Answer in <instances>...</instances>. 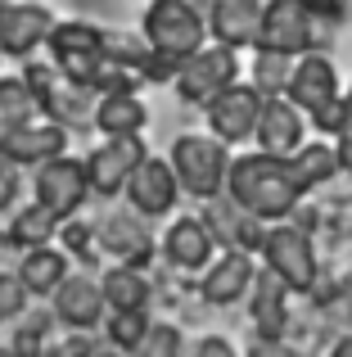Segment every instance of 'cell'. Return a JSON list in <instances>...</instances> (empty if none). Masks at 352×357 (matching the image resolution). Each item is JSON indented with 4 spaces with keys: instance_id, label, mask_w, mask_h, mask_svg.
<instances>
[{
    "instance_id": "obj_1",
    "label": "cell",
    "mask_w": 352,
    "mask_h": 357,
    "mask_svg": "<svg viewBox=\"0 0 352 357\" xmlns=\"http://www.w3.org/2000/svg\"><path fill=\"white\" fill-rule=\"evenodd\" d=\"M226 199H235L244 213H253L257 222H289L294 208H298L303 190L294 185L289 172V158L280 154H239L230 158V172H226Z\"/></svg>"
},
{
    "instance_id": "obj_2",
    "label": "cell",
    "mask_w": 352,
    "mask_h": 357,
    "mask_svg": "<svg viewBox=\"0 0 352 357\" xmlns=\"http://www.w3.org/2000/svg\"><path fill=\"white\" fill-rule=\"evenodd\" d=\"M141 36L163 59L181 63L208 45V18L194 0H150V9L141 18Z\"/></svg>"
},
{
    "instance_id": "obj_3",
    "label": "cell",
    "mask_w": 352,
    "mask_h": 357,
    "mask_svg": "<svg viewBox=\"0 0 352 357\" xmlns=\"http://www.w3.org/2000/svg\"><path fill=\"white\" fill-rule=\"evenodd\" d=\"M50 63L63 73L68 82H81V86L99 91V77H104V27L86 23V18H68V23L50 27Z\"/></svg>"
},
{
    "instance_id": "obj_4",
    "label": "cell",
    "mask_w": 352,
    "mask_h": 357,
    "mask_svg": "<svg viewBox=\"0 0 352 357\" xmlns=\"http://www.w3.org/2000/svg\"><path fill=\"white\" fill-rule=\"evenodd\" d=\"M176 185L194 199H217L226 190V172H230V154L217 136H176L172 154H168Z\"/></svg>"
},
{
    "instance_id": "obj_5",
    "label": "cell",
    "mask_w": 352,
    "mask_h": 357,
    "mask_svg": "<svg viewBox=\"0 0 352 357\" xmlns=\"http://www.w3.org/2000/svg\"><path fill=\"white\" fill-rule=\"evenodd\" d=\"M262 262L266 271L289 285V294H312L321 280V258H317V244L303 227L294 222H271L266 227V240H262Z\"/></svg>"
},
{
    "instance_id": "obj_6",
    "label": "cell",
    "mask_w": 352,
    "mask_h": 357,
    "mask_svg": "<svg viewBox=\"0 0 352 357\" xmlns=\"http://www.w3.org/2000/svg\"><path fill=\"white\" fill-rule=\"evenodd\" d=\"M23 82L32 86V100H36V109H41L50 122H68V127H77V122H86V118H95V100H99V91H90V86H81V82H68L54 63H27L23 68Z\"/></svg>"
},
{
    "instance_id": "obj_7",
    "label": "cell",
    "mask_w": 352,
    "mask_h": 357,
    "mask_svg": "<svg viewBox=\"0 0 352 357\" xmlns=\"http://www.w3.org/2000/svg\"><path fill=\"white\" fill-rule=\"evenodd\" d=\"M172 82H176V100L208 109L221 91L239 82V59H235L230 45H203V50H194L190 59L176 63Z\"/></svg>"
},
{
    "instance_id": "obj_8",
    "label": "cell",
    "mask_w": 352,
    "mask_h": 357,
    "mask_svg": "<svg viewBox=\"0 0 352 357\" xmlns=\"http://www.w3.org/2000/svg\"><path fill=\"white\" fill-rule=\"evenodd\" d=\"M32 195H36V204H45L59 222L77 218V208L86 204V195H90L86 158L59 154V158H50V163H41L36 176H32Z\"/></svg>"
},
{
    "instance_id": "obj_9",
    "label": "cell",
    "mask_w": 352,
    "mask_h": 357,
    "mask_svg": "<svg viewBox=\"0 0 352 357\" xmlns=\"http://www.w3.org/2000/svg\"><path fill=\"white\" fill-rule=\"evenodd\" d=\"M257 45L298 59V54L317 50V18L303 9V0H266L262 27H257Z\"/></svg>"
},
{
    "instance_id": "obj_10",
    "label": "cell",
    "mask_w": 352,
    "mask_h": 357,
    "mask_svg": "<svg viewBox=\"0 0 352 357\" xmlns=\"http://www.w3.org/2000/svg\"><path fill=\"white\" fill-rule=\"evenodd\" d=\"M145 140L141 136H104V145L90 149L86 158V172H90V195L99 199H113V195L127 190L131 172L145 163Z\"/></svg>"
},
{
    "instance_id": "obj_11",
    "label": "cell",
    "mask_w": 352,
    "mask_h": 357,
    "mask_svg": "<svg viewBox=\"0 0 352 357\" xmlns=\"http://www.w3.org/2000/svg\"><path fill=\"white\" fill-rule=\"evenodd\" d=\"M59 18L41 0H0V50L9 59H27L50 41V27Z\"/></svg>"
},
{
    "instance_id": "obj_12",
    "label": "cell",
    "mask_w": 352,
    "mask_h": 357,
    "mask_svg": "<svg viewBox=\"0 0 352 357\" xmlns=\"http://www.w3.org/2000/svg\"><path fill=\"white\" fill-rule=\"evenodd\" d=\"M266 96L257 86H226L217 100L208 105V131L221 140V145H239V140H253L257 136V118H262Z\"/></svg>"
},
{
    "instance_id": "obj_13",
    "label": "cell",
    "mask_w": 352,
    "mask_h": 357,
    "mask_svg": "<svg viewBox=\"0 0 352 357\" xmlns=\"http://www.w3.org/2000/svg\"><path fill=\"white\" fill-rule=\"evenodd\" d=\"M0 154L18 167H41L50 158L68 154V131L59 122H23L0 131Z\"/></svg>"
},
{
    "instance_id": "obj_14",
    "label": "cell",
    "mask_w": 352,
    "mask_h": 357,
    "mask_svg": "<svg viewBox=\"0 0 352 357\" xmlns=\"http://www.w3.org/2000/svg\"><path fill=\"white\" fill-rule=\"evenodd\" d=\"M122 195L141 218H163V213L176 208L181 185H176V172H172L168 158H145V163L131 172V181H127Z\"/></svg>"
},
{
    "instance_id": "obj_15",
    "label": "cell",
    "mask_w": 352,
    "mask_h": 357,
    "mask_svg": "<svg viewBox=\"0 0 352 357\" xmlns=\"http://www.w3.org/2000/svg\"><path fill=\"white\" fill-rule=\"evenodd\" d=\"M54 321L59 326H68V331H95V326H104V289H99V280H90V276H72L68 271V280H63L59 289H54Z\"/></svg>"
},
{
    "instance_id": "obj_16",
    "label": "cell",
    "mask_w": 352,
    "mask_h": 357,
    "mask_svg": "<svg viewBox=\"0 0 352 357\" xmlns=\"http://www.w3.org/2000/svg\"><path fill=\"white\" fill-rule=\"evenodd\" d=\"M208 32L217 45L230 50H257V27H262V0H208Z\"/></svg>"
},
{
    "instance_id": "obj_17",
    "label": "cell",
    "mask_w": 352,
    "mask_h": 357,
    "mask_svg": "<svg viewBox=\"0 0 352 357\" xmlns=\"http://www.w3.org/2000/svg\"><path fill=\"white\" fill-rule=\"evenodd\" d=\"M339 96V73L335 63L326 59V54L307 50L294 59V73H289V86H285V100L289 105H298L303 114H312V109H321L326 100Z\"/></svg>"
},
{
    "instance_id": "obj_18",
    "label": "cell",
    "mask_w": 352,
    "mask_h": 357,
    "mask_svg": "<svg viewBox=\"0 0 352 357\" xmlns=\"http://www.w3.org/2000/svg\"><path fill=\"white\" fill-rule=\"evenodd\" d=\"M253 276H257V262H253V253H244V249H226L221 258H212V267H208V276H203V298H208L212 307H230V303H239V298L253 289Z\"/></svg>"
},
{
    "instance_id": "obj_19",
    "label": "cell",
    "mask_w": 352,
    "mask_h": 357,
    "mask_svg": "<svg viewBox=\"0 0 352 357\" xmlns=\"http://www.w3.org/2000/svg\"><path fill=\"white\" fill-rule=\"evenodd\" d=\"M248 312H253L257 340H285V331H289V285L262 267L253 276V289H248Z\"/></svg>"
},
{
    "instance_id": "obj_20",
    "label": "cell",
    "mask_w": 352,
    "mask_h": 357,
    "mask_svg": "<svg viewBox=\"0 0 352 357\" xmlns=\"http://www.w3.org/2000/svg\"><path fill=\"white\" fill-rule=\"evenodd\" d=\"M303 136H307V118H303L298 105H289L285 96H271L262 105V118H257V149H266V154H280L289 158L294 149L303 145Z\"/></svg>"
},
{
    "instance_id": "obj_21",
    "label": "cell",
    "mask_w": 352,
    "mask_h": 357,
    "mask_svg": "<svg viewBox=\"0 0 352 357\" xmlns=\"http://www.w3.org/2000/svg\"><path fill=\"white\" fill-rule=\"evenodd\" d=\"M208 204H212V208L203 213V227L212 231V240H217V244H226V249L262 253L266 222H257L253 213H244L235 199H226V204H221V195H217V199H208Z\"/></svg>"
},
{
    "instance_id": "obj_22",
    "label": "cell",
    "mask_w": 352,
    "mask_h": 357,
    "mask_svg": "<svg viewBox=\"0 0 352 357\" xmlns=\"http://www.w3.org/2000/svg\"><path fill=\"white\" fill-rule=\"evenodd\" d=\"M95 240L109 258L127 262V267H145V258L154 253V240L145 231L141 213H113V218H104L95 227Z\"/></svg>"
},
{
    "instance_id": "obj_23",
    "label": "cell",
    "mask_w": 352,
    "mask_h": 357,
    "mask_svg": "<svg viewBox=\"0 0 352 357\" xmlns=\"http://www.w3.org/2000/svg\"><path fill=\"white\" fill-rule=\"evenodd\" d=\"M212 249H217V240L203 227V218H176L163 231V258L176 271H203L212 262Z\"/></svg>"
},
{
    "instance_id": "obj_24",
    "label": "cell",
    "mask_w": 352,
    "mask_h": 357,
    "mask_svg": "<svg viewBox=\"0 0 352 357\" xmlns=\"http://www.w3.org/2000/svg\"><path fill=\"white\" fill-rule=\"evenodd\" d=\"M145 122H150V109L141 91H104L95 100V127L104 136H141Z\"/></svg>"
},
{
    "instance_id": "obj_25",
    "label": "cell",
    "mask_w": 352,
    "mask_h": 357,
    "mask_svg": "<svg viewBox=\"0 0 352 357\" xmlns=\"http://www.w3.org/2000/svg\"><path fill=\"white\" fill-rule=\"evenodd\" d=\"M18 280H23V289L32 298H50L54 289L68 280V258H63V249H50V244L27 249L23 262H18Z\"/></svg>"
},
{
    "instance_id": "obj_26",
    "label": "cell",
    "mask_w": 352,
    "mask_h": 357,
    "mask_svg": "<svg viewBox=\"0 0 352 357\" xmlns=\"http://www.w3.org/2000/svg\"><path fill=\"white\" fill-rule=\"evenodd\" d=\"M289 172H294V185H298L303 195L321 190L326 181L339 176V149L326 145V140H303V145L289 154Z\"/></svg>"
},
{
    "instance_id": "obj_27",
    "label": "cell",
    "mask_w": 352,
    "mask_h": 357,
    "mask_svg": "<svg viewBox=\"0 0 352 357\" xmlns=\"http://www.w3.org/2000/svg\"><path fill=\"white\" fill-rule=\"evenodd\" d=\"M99 289H104V303L113 312H141V307H150V280H145L141 267H127V262L109 267Z\"/></svg>"
},
{
    "instance_id": "obj_28",
    "label": "cell",
    "mask_w": 352,
    "mask_h": 357,
    "mask_svg": "<svg viewBox=\"0 0 352 357\" xmlns=\"http://www.w3.org/2000/svg\"><path fill=\"white\" fill-rule=\"evenodd\" d=\"M59 227H63V222L54 218L45 204H32V208H18L14 213V222H9V244L27 253V249H36V244H50Z\"/></svg>"
},
{
    "instance_id": "obj_29",
    "label": "cell",
    "mask_w": 352,
    "mask_h": 357,
    "mask_svg": "<svg viewBox=\"0 0 352 357\" xmlns=\"http://www.w3.org/2000/svg\"><path fill=\"white\" fill-rule=\"evenodd\" d=\"M289 73H294V59H289V54L262 50V45H257V54H253V86L262 91L266 100H271V96H285V86H289Z\"/></svg>"
},
{
    "instance_id": "obj_30",
    "label": "cell",
    "mask_w": 352,
    "mask_h": 357,
    "mask_svg": "<svg viewBox=\"0 0 352 357\" xmlns=\"http://www.w3.org/2000/svg\"><path fill=\"white\" fill-rule=\"evenodd\" d=\"M32 114H36L32 86H27L23 77H0V131L32 122Z\"/></svg>"
},
{
    "instance_id": "obj_31",
    "label": "cell",
    "mask_w": 352,
    "mask_h": 357,
    "mask_svg": "<svg viewBox=\"0 0 352 357\" xmlns=\"http://www.w3.org/2000/svg\"><path fill=\"white\" fill-rule=\"evenodd\" d=\"M150 326L154 321L145 317V307H141V312H113L104 321V335H109V344H113L118 353H136V349H141V340L150 335Z\"/></svg>"
},
{
    "instance_id": "obj_32",
    "label": "cell",
    "mask_w": 352,
    "mask_h": 357,
    "mask_svg": "<svg viewBox=\"0 0 352 357\" xmlns=\"http://www.w3.org/2000/svg\"><path fill=\"white\" fill-rule=\"evenodd\" d=\"M50 321H54V312H32V321H23V326H18V335H14V353L18 357H41Z\"/></svg>"
},
{
    "instance_id": "obj_33",
    "label": "cell",
    "mask_w": 352,
    "mask_h": 357,
    "mask_svg": "<svg viewBox=\"0 0 352 357\" xmlns=\"http://www.w3.org/2000/svg\"><path fill=\"white\" fill-rule=\"evenodd\" d=\"M136 357H181V331L168 321H154L150 335L141 340V349H136Z\"/></svg>"
},
{
    "instance_id": "obj_34",
    "label": "cell",
    "mask_w": 352,
    "mask_h": 357,
    "mask_svg": "<svg viewBox=\"0 0 352 357\" xmlns=\"http://www.w3.org/2000/svg\"><path fill=\"white\" fill-rule=\"evenodd\" d=\"M312 127H317L321 136H344V131L352 127V109H348V100H344V96H335V100H326L321 109H312Z\"/></svg>"
},
{
    "instance_id": "obj_35",
    "label": "cell",
    "mask_w": 352,
    "mask_h": 357,
    "mask_svg": "<svg viewBox=\"0 0 352 357\" xmlns=\"http://www.w3.org/2000/svg\"><path fill=\"white\" fill-rule=\"evenodd\" d=\"M27 289H23V280L18 276H0V321H14V317H23L27 312Z\"/></svg>"
},
{
    "instance_id": "obj_36",
    "label": "cell",
    "mask_w": 352,
    "mask_h": 357,
    "mask_svg": "<svg viewBox=\"0 0 352 357\" xmlns=\"http://www.w3.org/2000/svg\"><path fill=\"white\" fill-rule=\"evenodd\" d=\"M303 9L317 18V27H335L348 14V0H303Z\"/></svg>"
},
{
    "instance_id": "obj_37",
    "label": "cell",
    "mask_w": 352,
    "mask_h": 357,
    "mask_svg": "<svg viewBox=\"0 0 352 357\" xmlns=\"http://www.w3.org/2000/svg\"><path fill=\"white\" fill-rule=\"evenodd\" d=\"M18 190H23V176H18V163H9V158L0 154V213H5L9 204L18 199Z\"/></svg>"
},
{
    "instance_id": "obj_38",
    "label": "cell",
    "mask_w": 352,
    "mask_h": 357,
    "mask_svg": "<svg viewBox=\"0 0 352 357\" xmlns=\"http://www.w3.org/2000/svg\"><path fill=\"white\" fill-rule=\"evenodd\" d=\"M50 357H90L95 353V344H90V335L86 331H72L63 344H54V349H45Z\"/></svg>"
},
{
    "instance_id": "obj_39",
    "label": "cell",
    "mask_w": 352,
    "mask_h": 357,
    "mask_svg": "<svg viewBox=\"0 0 352 357\" xmlns=\"http://www.w3.org/2000/svg\"><path fill=\"white\" fill-rule=\"evenodd\" d=\"M63 244H68L72 253H81V258H90V231L81 227V222H63Z\"/></svg>"
},
{
    "instance_id": "obj_40",
    "label": "cell",
    "mask_w": 352,
    "mask_h": 357,
    "mask_svg": "<svg viewBox=\"0 0 352 357\" xmlns=\"http://www.w3.org/2000/svg\"><path fill=\"white\" fill-rule=\"evenodd\" d=\"M194 357H239L235 349H230L226 340H217V335H208V340L194 344Z\"/></svg>"
},
{
    "instance_id": "obj_41",
    "label": "cell",
    "mask_w": 352,
    "mask_h": 357,
    "mask_svg": "<svg viewBox=\"0 0 352 357\" xmlns=\"http://www.w3.org/2000/svg\"><path fill=\"white\" fill-rule=\"evenodd\" d=\"M248 357H298V353H294L285 340H257L253 349H248Z\"/></svg>"
},
{
    "instance_id": "obj_42",
    "label": "cell",
    "mask_w": 352,
    "mask_h": 357,
    "mask_svg": "<svg viewBox=\"0 0 352 357\" xmlns=\"http://www.w3.org/2000/svg\"><path fill=\"white\" fill-rule=\"evenodd\" d=\"M335 149H339V172H348V176H352V127L344 131V136H339V145H335Z\"/></svg>"
},
{
    "instance_id": "obj_43",
    "label": "cell",
    "mask_w": 352,
    "mask_h": 357,
    "mask_svg": "<svg viewBox=\"0 0 352 357\" xmlns=\"http://www.w3.org/2000/svg\"><path fill=\"white\" fill-rule=\"evenodd\" d=\"M330 357H352V335H348V340H339V344H335V353H330Z\"/></svg>"
},
{
    "instance_id": "obj_44",
    "label": "cell",
    "mask_w": 352,
    "mask_h": 357,
    "mask_svg": "<svg viewBox=\"0 0 352 357\" xmlns=\"http://www.w3.org/2000/svg\"><path fill=\"white\" fill-rule=\"evenodd\" d=\"M90 357H122V353H118L113 344H109V349H95V353H90Z\"/></svg>"
},
{
    "instance_id": "obj_45",
    "label": "cell",
    "mask_w": 352,
    "mask_h": 357,
    "mask_svg": "<svg viewBox=\"0 0 352 357\" xmlns=\"http://www.w3.org/2000/svg\"><path fill=\"white\" fill-rule=\"evenodd\" d=\"M0 357H18V353H14V344H9V349H0Z\"/></svg>"
},
{
    "instance_id": "obj_46",
    "label": "cell",
    "mask_w": 352,
    "mask_h": 357,
    "mask_svg": "<svg viewBox=\"0 0 352 357\" xmlns=\"http://www.w3.org/2000/svg\"><path fill=\"white\" fill-rule=\"evenodd\" d=\"M344 100H348V109H352V86H348V96H344Z\"/></svg>"
},
{
    "instance_id": "obj_47",
    "label": "cell",
    "mask_w": 352,
    "mask_h": 357,
    "mask_svg": "<svg viewBox=\"0 0 352 357\" xmlns=\"http://www.w3.org/2000/svg\"><path fill=\"white\" fill-rule=\"evenodd\" d=\"M0 59H5V50H0Z\"/></svg>"
},
{
    "instance_id": "obj_48",
    "label": "cell",
    "mask_w": 352,
    "mask_h": 357,
    "mask_svg": "<svg viewBox=\"0 0 352 357\" xmlns=\"http://www.w3.org/2000/svg\"><path fill=\"white\" fill-rule=\"evenodd\" d=\"M41 357H50V353H41Z\"/></svg>"
}]
</instances>
